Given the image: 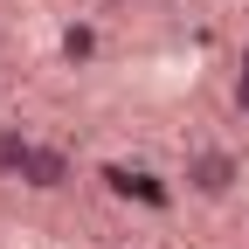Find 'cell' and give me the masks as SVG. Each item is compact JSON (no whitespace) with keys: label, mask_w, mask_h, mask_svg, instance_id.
<instances>
[{"label":"cell","mask_w":249,"mask_h":249,"mask_svg":"<svg viewBox=\"0 0 249 249\" xmlns=\"http://www.w3.org/2000/svg\"><path fill=\"white\" fill-rule=\"evenodd\" d=\"M55 49H62V62H70V70H90V62H97V28H90V21H70Z\"/></svg>","instance_id":"3"},{"label":"cell","mask_w":249,"mask_h":249,"mask_svg":"<svg viewBox=\"0 0 249 249\" xmlns=\"http://www.w3.org/2000/svg\"><path fill=\"white\" fill-rule=\"evenodd\" d=\"M229 104H235V118L249 124V76H242V70H235V83H229Z\"/></svg>","instance_id":"6"},{"label":"cell","mask_w":249,"mask_h":249,"mask_svg":"<svg viewBox=\"0 0 249 249\" xmlns=\"http://www.w3.org/2000/svg\"><path fill=\"white\" fill-rule=\"evenodd\" d=\"M70 180H76V160H70L62 145L35 139V152H28V173H21V187H28V194H62Z\"/></svg>","instance_id":"2"},{"label":"cell","mask_w":249,"mask_h":249,"mask_svg":"<svg viewBox=\"0 0 249 249\" xmlns=\"http://www.w3.org/2000/svg\"><path fill=\"white\" fill-rule=\"evenodd\" d=\"M104 180H111V194H124V201H152V208H160L166 201V187H152V173H132V166H104Z\"/></svg>","instance_id":"5"},{"label":"cell","mask_w":249,"mask_h":249,"mask_svg":"<svg viewBox=\"0 0 249 249\" xmlns=\"http://www.w3.org/2000/svg\"><path fill=\"white\" fill-rule=\"evenodd\" d=\"M235 70H242V76H249V42H242V49H235Z\"/></svg>","instance_id":"7"},{"label":"cell","mask_w":249,"mask_h":249,"mask_svg":"<svg viewBox=\"0 0 249 249\" xmlns=\"http://www.w3.org/2000/svg\"><path fill=\"white\" fill-rule=\"evenodd\" d=\"M180 187H187L194 201H229L235 187H242V152H229V145H194L187 166H180Z\"/></svg>","instance_id":"1"},{"label":"cell","mask_w":249,"mask_h":249,"mask_svg":"<svg viewBox=\"0 0 249 249\" xmlns=\"http://www.w3.org/2000/svg\"><path fill=\"white\" fill-rule=\"evenodd\" d=\"M28 152H35V139H28L21 124H0V180H21L28 173Z\"/></svg>","instance_id":"4"}]
</instances>
